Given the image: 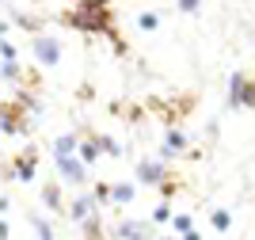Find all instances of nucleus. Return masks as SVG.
Returning <instances> with one entry per match:
<instances>
[{
  "instance_id": "obj_1",
  "label": "nucleus",
  "mask_w": 255,
  "mask_h": 240,
  "mask_svg": "<svg viewBox=\"0 0 255 240\" xmlns=\"http://www.w3.org/2000/svg\"><path fill=\"white\" fill-rule=\"evenodd\" d=\"M61 19L69 23V27H76V31H88V34L103 31L107 38L115 34V23H111V4H107V0H80L73 11H65Z\"/></svg>"
},
{
  "instance_id": "obj_2",
  "label": "nucleus",
  "mask_w": 255,
  "mask_h": 240,
  "mask_svg": "<svg viewBox=\"0 0 255 240\" xmlns=\"http://www.w3.org/2000/svg\"><path fill=\"white\" fill-rule=\"evenodd\" d=\"M229 107L255 111V80L248 73H233V80H229Z\"/></svg>"
},
{
  "instance_id": "obj_3",
  "label": "nucleus",
  "mask_w": 255,
  "mask_h": 240,
  "mask_svg": "<svg viewBox=\"0 0 255 240\" xmlns=\"http://www.w3.org/2000/svg\"><path fill=\"white\" fill-rule=\"evenodd\" d=\"M31 50H34V57H38L42 65H57V61H61V46H57L53 34H34Z\"/></svg>"
},
{
  "instance_id": "obj_4",
  "label": "nucleus",
  "mask_w": 255,
  "mask_h": 240,
  "mask_svg": "<svg viewBox=\"0 0 255 240\" xmlns=\"http://www.w3.org/2000/svg\"><path fill=\"white\" fill-rule=\"evenodd\" d=\"M111 237L115 240H149L152 225L149 221H118V225H111Z\"/></svg>"
},
{
  "instance_id": "obj_5",
  "label": "nucleus",
  "mask_w": 255,
  "mask_h": 240,
  "mask_svg": "<svg viewBox=\"0 0 255 240\" xmlns=\"http://www.w3.org/2000/svg\"><path fill=\"white\" fill-rule=\"evenodd\" d=\"M137 179H141V183H149V187H164V183L171 179V172L160 164V160H141V164H137Z\"/></svg>"
},
{
  "instance_id": "obj_6",
  "label": "nucleus",
  "mask_w": 255,
  "mask_h": 240,
  "mask_svg": "<svg viewBox=\"0 0 255 240\" xmlns=\"http://www.w3.org/2000/svg\"><path fill=\"white\" fill-rule=\"evenodd\" d=\"M53 164H57V172H61V176L69 179V183H76V187H84L88 172H84V160H80V157H57Z\"/></svg>"
},
{
  "instance_id": "obj_7",
  "label": "nucleus",
  "mask_w": 255,
  "mask_h": 240,
  "mask_svg": "<svg viewBox=\"0 0 255 240\" xmlns=\"http://www.w3.org/2000/svg\"><path fill=\"white\" fill-rule=\"evenodd\" d=\"M34 164H38V153H34V149H27L23 157H15V164H11V176L19 179V183H31V179H34Z\"/></svg>"
},
{
  "instance_id": "obj_8",
  "label": "nucleus",
  "mask_w": 255,
  "mask_h": 240,
  "mask_svg": "<svg viewBox=\"0 0 255 240\" xmlns=\"http://www.w3.org/2000/svg\"><path fill=\"white\" fill-rule=\"evenodd\" d=\"M96 195H80V199H73V206H69V214H73V221H80V225H84L88 218H92V214H96Z\"/></svg>"
},
{
  "instance_id": "obj_9",
  "label": "nucleus",
  "mask_w": 255,
  "mask_h": 240,
  "mask_svg": "<svg viewBox=\"0 0 255 240\" xmlns=\"http://www.w3.org/2000/svg\"><path fill=\"white\" fill-rule=\"evenodd\" d=\"M187 149V134L183 130H168V137H164V149H160V157L168 160V157H175V153H183Z\"/></svg>"
},
{
  "instance_id": "obj_10",
  "label": "nucleus",
  "mask_w": 255,
  "mask_h": 240,
  "mask_svg": "<svg viewBox=\"0 0 255 240\" xmlns=\"http://www.w3.org/2000/svg\"><path fill=\"white\" fill-rule=\"evenodd\" d=\"M76 149H80V141H76L73 134H65V137H57V145H53V160H57V157H73Z\"/></svg>"
},
{
  "instance_id": "obj_11",
  "label": "nucleus",
  "mask_w": 255,
  "mask_h": 240,
  "mask_svg": "<svg viewBox=\"0 0 255 240\" xmlns=\"http://www.w3.org/2000/svg\"><path fill=\"white\" fill-rule=\"evenodd\" d=\"M133 183H111V202H118V206H122V202H133Z\"/></svg>"
},
{
  "instance_id": "obj_12",
  "label": "nucleus",
  "mask_w": 255,
  "mask_h": 240,
  "mask_svg": "<svg viewBox=\"0 0 255 240\" xmlns=\"http://www.w3.org/2000/svg\"><path fill=\"white\" fill-rule=\"evenodd\" d=\"M42 202H46V210H61L65 202H61V187L57 183H46L42 187Z\"/></svg>"
},
{
  "instance_id": "obj_13",
  "label": "nucleus",
  "mask_w": 255,
  "mask_h": 240,
  "mask_svg": "<svg viewBox=\"0 0 255 240\" xmlns=\"http://www.w3.org/2000/svg\"><path fill=\"white\" fill-rule=\"evenodd\" d=\"M76 157L84 160V164H96V160H99V145H96V137H92V141H80Z\"/></svg>"
},
{
  "instance_id": "obj_14",
  "label": "nucleus",
  "mask_w": 255,
  "mask_h": 240,
  "mask_svg": "<svg viewBox=\"0 0 255 240\" xmlns=\"http://www.w3.org/2000/svg\"><path fill=\"white\" fill-rule=\"evenodd\" d=\"M210 221H213V229H217V233H229V229H233V214H229V210H213Z\"/></svg>"
},
{
  "instance_id": "obj_15",
  "label": "nucleus",
  "mask_w": 255,
  "mask_h": 240,
  "mask_svg": "<svg viewBox=\"0 0 255 240\" xmlns=\"http://www.w3.org/2000/svg\"><path fill=\"white\" fill-rule=\"evenodd\" d=\"M191 229H194L191 214H175V218H171V233H175V237H183V233H191Z\"/></svg>"
},
{
  "instance_id": "obj_16",
  "label": "nucleus",
  "mask_w": 255,
  "mask_h": 240,
  "mask_svg": "<svg viewBox=\"0 0 255 240\" xmlns=\"http://www.w3.org/2000/svg\"><path fill=\"white\" fill-rule=\"evenodd\" d=\"M137 27H141V31H156V27H160V15H156V11H141V15H137Z\"/></svg>"
},
{
  "instance_id": "obj_17",
  "label": "nucleus",
  "mask_w": 255,
  "mask_h": 240,
  "mask_svg": "<svg viewBox=\"0 0 255 240\" xmlns=\"http://www.w3.org/2000/svg\"><path fill=\"white\" fill-rule=\"evenodd\" d=\"M15 27H27V31L42 34V19H34V15H15Z\"/></svg>"
},
{
  "instance_id": "obj_18",
  "label": "nucleus",
  "mask_w": 255,
  "mask_h": 240,
  "mask_svg": "<svg viewBox=\"0 0 255 240\" xmlns=\"http://www.w3.org/2000/svg\"><path fill=\"white\" fill-rule=\"evenodd\" d=\"M84 233H88V240H103V233H99V218H96V214L84 221Z\"/></svg>"
},
{
  "instance_id": "obj_19",
  "label": "nucleus",
  "mask_w": 255,
  "mask_h": 240,
  "mask_svg": "<svg viewBox=\"0 0 255 240\" xmlns=\"http://www.w3.org/2000/svg\"><path fill=\"white\" fill-rule=\"evenodd\" d=\"M96 145H99V153H111V157H122V149L111 141V137H96Z\"/></svg>"
},
{
  "instance_id": "obj_20",
  "label": "nucleus",
  "mask_w": 255,
  "mask_h": 240,
  "mask_svg": "<svg viewBox=\"0 0 255 240\" xmlns=\"http://www.w3.org/2000/svg\"><path fill=\"white\" fill-rule=\"evenodd\" d=\"M34 229H38V240H53V233H50V221H46V218H34Z\"/></svg>"
},
{
  "instance_id": "obj_21",
  "label": "nucleus",
  "mask_w": 255,
  "mask_h": 240,
  "mask_svg": "<svg viewBox=\"0 0 255 240\" xmlns=\"http://www.w3.org/2000/svg\"><path fill=\"white\" fill-rule=\"evenodd\" d=\"M175 8H179V11H187V15H194V11L202 8V0H175Z\"/></svg>"
},
{
  "instance_id": "obj_22",
  "label": "nucleus",
  "mask_w": 255,
  "mask_h": 240,
  "mask_svg": "<svg viewBox=\"0 0 255 240\" xmlns=\"http://www.w3.org/2000/svg\"><path fill=\"white\" fill-rule=\"evenodd\" d=\"M15 53H19V50H15L8 38H0V57H4V61H15Z\"/></svg>"
},
{
  "instance_id": "obj_23",
  "label": "nucleus",
  "mask_w": 255,
  "mask_h": 240,
  "mask_svg": "<svg viewBox=\"0 0 255 240\" xmlns=\"http://www.w3.org/2000/svg\"><path fill=\"white\" fill-rule=\"evenodd\" d=\"M152 221H171V206L168 202H160V206L152 210Z\"/></svg>"
},
{
  "instance_id": "obj_24",
  "label": "nucleus",
  "mask_w": 255,
  "mask_h": 240,
  "mask_svg": "<svg viewBox=\"0 0 255 240\" xmlns=\"http://www.w3.org/2000/svg\"><path fill=\"white\" fill-rule=\"evenodd\" d=\"M0 76L15 80V76H19V65H15V61H4V65H0Z\"/></svg>"
},
{
  "instance_id": "obj_25",
  "label": "nucleus",
  "mask_w": 255,
  "mask_h": 240,
  "mask_svg": "<svg viewBox=\"0 0 255 240\" xmlns=\"http://www.w3.org/2000/svg\"><path fill=\"white\" fill-rule=\"evenodd\" d=\"M179 240H202V237H198V233H194V229H191V233H183V237H179Z\"/></svg>"
},
{
  "instance_id": "obj_26",
  "label": "nucleus",
  "mask_w": 255,
  "mask_h": 240,
  "mask_svg": "<svg viewBox=\"0 0 255 240\" xmlns=\"http://www.w3.org/2000/svg\"><path fill=\"white\" fill-rule=\"evenodd\" d=\"M8 237V221H0V240Z\"/></svg>"
},
{
  "instance_id": "obj_27",
  "label": "nucleus",
  "mask_w": 255,
  "mask_h": 240,
  "mask_svg": "<svg viewBox=\"0 0 255 240\" xmlns=\"http://www.w3.org/2000/svg\"><path fill=\"white\" fill-rule=\"evenodd\" d=\"M164 240H179V237H164Z\"/></svg>"
},
{
  "instance_id": "obj_28",
  "label": "nucleus",
  "mask_w": 255,
  "mask_h": 240,
  "mask_svg": "<svg viewBox=\"0 0 255 240\" xmlns=\"http://www.w3.org/2000/svg\"><path fill=\"white\" fill-rule=\"evenodd\" d=\"M0 65H4V57H0Z\"/></svg>"
}]
</instances>
